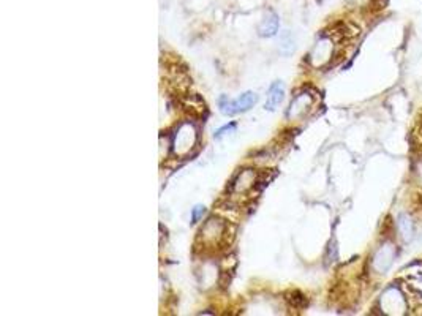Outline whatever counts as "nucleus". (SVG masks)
Wrapping results in <instances>:
<instances>
[{"instance_id": "1", "label": "nucleus", "mask_w": 422, "mask_h": 316, "mask_svg": "<svg viewBox=\"0 0 422 316\" xmlns=\"http://www.w3.org/2000/svg\"><path fill=\"white\" fill-rule=\"evenodd\" d=\"M228 228L230 225L226 220L212 217L199 231V239H203L204 245H208L206 249H220L221 245L228 244Z\"/></svg>"}, {"instance_id": "2", "label": "nucleus", "mask_w": 422, "mask_h": 316, "mask_svg": "<svg viewBox=\"0 0 422 316\" xmlns=\"http://www.w3.org/2000/svg\"><path fill=\"white\" fill-rule=\"evenodd\" d=\"M256 102H258V95L255 92L249 91L239 95L236 100H230L223 95V97H220L219 106L225 115H236L250 111L253 106H255Z\"/></svg>"}, {"instance_id": "3", "label": "nucleus", "mask_w": 422, "mask_h": 316, "mask_svg": "<svg viewBox=\"0 0 422 316\" xmlns=\"http://www.w3.org/2000/svg\"><path fill=\"white\" fill-rule=\"evenodd\" d=\"M195 142H197V130L193 128V125L182 124L174 135V152L179 155H186L195 146Z\"/></svg>"}, {"instance_id": "4", "label": "nucleus", "mask_w": 422, "mask_h": 316, "mask_svg": "<svg viewBox=\"0 0 422 316\" xmlns=\"http://www.w3.org/2000/svg\"><path fill=\"white\" fill-rule=\"evenodd\" d=\"M381 304L384 305V310H386V313H397V315H403L407 313L405 310L408 307V300L405 297V294L402 293V289L400 288H389L384 291L383 297H381Z\"/></svg>"}, {"instance_id": "5", "label": "nucleus", "mask_w": 422, "mask_h": 316, "mask_svg": "<svg viewBox=\"0 0 422 316\" xmlns=\"http://www.w3.org/2000/svg\"><path fill=\"white\" fill-rule=\"evenodd\" d=\"M334 38L331 35H324L316 46L313 47L312 54H310V60L313 62V65H326L329 62L332 56V46H334Z\"/></svg>"}, {"instance_id": "6", "label": "nucleus", "mask_w": 422, "mask_h": 316, "mask_svg": "<svg viewBox=\"0 0 422 316\" xmlns=\"http://www.w3.org/2000/svg\"><path fill=\"white\" fill-rule=\"evenodd\" d=\"M394 258H395V247L394 244H391V242H386V244L379 247L378 251L375 253V256H373V269L379 273H384L392 266Z\"/></svg>"}, {"instance_id": "7", "label": "nucleus", "mask_w": 422, "mask_h": 316, "mask_svg": "<svg viewBox=\"0 0 422 316\" xmlns=\"http://www.w3.org/2000/svg\"><path fill=\"white\" fill-rule=\"evenodd\" d=\"M278 25H280L278 14L274 10H267L263 16L260 25H258V34H260V36H265V38H271V36L277 35Z\"/></svg>"}, {"instance_id": "8", "label": "nucleus", "mask_w": 422, "mask_h": 316, "mask_svg": "<svg viewBox=\"0 0 422 316\" xmlns=\"http://www.w3.org/2000/svg\"><path fill=\"white\" fill-rule=\"evenodd\" d=\"M285 100V86L282 81H276L269 89V95L266 100L265 108L267 111H276L278 106H280L282 102Z\"/></svg>"}, {"instance_id": "9", "label": "nucleus", "mask_w": 422, "mask_h": 316, "mask_svg": "<svg viewBox=\"0 0 422 316\" xmlns=\"http://www.w3.org/2000/svg\"><path fill=\"white\" fill-rule=\"evenodd\" d=\"M255 182H256L255 172H253L252 170H244L239 174L237 181L233 183V192L236 193L250 192V190L255 187Z\"/></svg>"}, {"instance_id": "10", "label": "nucleus", "mask_w": 422, "mask_h": 316, "mask_svg": "<svg viewBox=\"0 0 422 316\" xmlns=\"http://www.w3.org/2000/svg\"><path fill=\"white\" fill-rule=\"evenodd\" d=\"M399 229H400V234L403 236L405 240H410L411 237H413V233H414V226H413V221H411V218L408 217L407 214H402L399 215Z\"/></svg>"}, {"instance_id": "11", "label": "nucleus", "mask_w": 422, "mask_h": 316, "mask_svg": "<svg viewBox=\"0 0 422 316\" xmlns=\"http://www.w3.org/2000/svg\"><path fill=\"white\" fill-rule=\"evenodd\" d=\"M280 51L285 56L291 54V52L294 51V38H293L291 32H288V30L283 32L282 41H280Z\"/></svg>"}, {"instance_id": "12", "label": "nucleus", "mask_w": 422, "mask_h": 316, "mask_svg": "<svg viewBox=\"0 0 422 316\" xmlns=\"http://www.w3.org/2000/svg\"><path fill=\"white\" fill-rule=\"evenodd\" d=\"M288 300H289V304L293 305V307H296V308L305 307V296L300 291H291V293H289Z\"/></svg>"}, {"instance_id": "13", "label": "nucleus", "mask_w": 422, "mask_h": 316, "mask_svg": "<svg viewBox=\"0 0 422 316\" xmlns=\"http://www.w3.org/2000/svg\"><path fill=\"white\" fill-rule=\"evenodd\" d=\"M204 214H206L204 205H201V204L195 205V207L192 209V223H198V221L203 218Z\"/></svg>"}, {"instance_id": "14", "label": "nucleus", "mask_w": 422, "mask_h": 316, "mask_svg": "<svg viewBox=\"0 0 422 316\" xmlns=\"http://www.w3.org/2000/svg\"><path fill=\"white\" fill-rule=\"evenodd\" d=\"M236 130V122H230L228 125L221 126V128L217 130V133H215V138L220 139L223 135H228V133H234Z\"/></svg>"}, {"instance_id": "15", "label": "nucleus", "mask_w": 422, "mask_h": 316, "mask_svg": "<svg viewBox=\"0 0 422 316\" xmlns=\"http://www.w3.org/2000/svg\"><path fill=\"white\" fill-rule=\"evenodd\" d=\"M418 136H419V141L422 142V113H421L419 120H418Z\"/></svg>"}]
</instances>
